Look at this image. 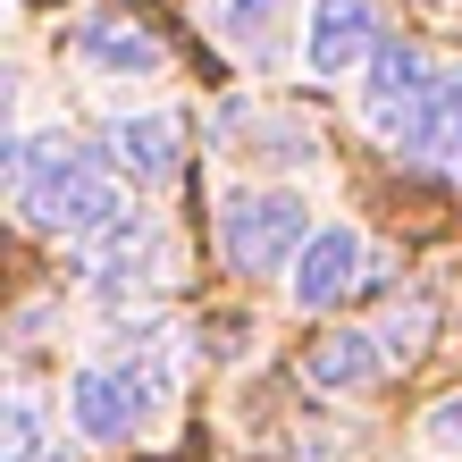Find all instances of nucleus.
Instances as JSON below:
<instances>
[{
    "instance_id": "7ed1b4c3",
    "label": "nucleus",
    "mask_w": 462,
    "mask_h": 462,
    "mask_svg": "<svg viewBox=\"0 0 462 462\" xmlns=\"http://www.w3.org/2000/svg\"><path fill=\"white\" fill-rule=\"evenodd\" d=\"M17 210L42 236H76V244H85V236L110 227L126 202H118V169H110V160H101V152H76L60 177H42L34 194H17Z\"/></svg>"
},
{
    "instance_id": "6e6552de",
    "label": "nucleus",
    "mask_w": 462,
    "mask_h": 462,
    "mask_svg": "<svg viewBox=\"0 0 462 462\" xmlns=\"http://www.w3.org/2000/svg\"><path fill=\"white\" fill-rule=\"evenodd\" d=\"M68 51H76L93 76H152V68H160V34H152V25H134V9L85 17V25L68 34Z\"/></svg>"
},
{
    "instance_id": "0eeeda50",
    "label": "nucleus",
    "mask_w": 462,
    "mask_h": 462,
    "mask_svg": "<svg viewBox=\"0 0 462 462\" xmlns=\"http://www.w3.org/2000/svg\"><path fill=\"white\" fill-rule=\"evenodd\" d=\"M370 51H378V9L370 0H311V34H303L311 76H353Z\"/></svg>"
},
{
    "instance_id": "ddd939ff",
    "label": "nucleus",
    "mask_w": 462,
    "mask_h": 462,
    "mask_svg": "<svg viewBox=\"0 0 462 462\" xmlns=\"http://www.w3.org/2000/svg\"><path fill=\"white\" fill-rule=\"evenodd\" d=\"M429 328H438V311L412 294V303H395V311H387V328H378V353H387L395 370H403V362H420V353H429Z\"/></svg>"
},
{
    "instance_id": "1a4fd4ad",
    "label": "nucleus",
    "mask_w": 462,
    "mask_h": 462,
    "mask_svg": "<svg viewBox=\"0 0 462 462\" xmlns=\"http://www.w3.org/2000/svg\"><path fill=\"white\" fill-rule=\"evenodd\" d=\"M395 152L462 185V76H438V93H429V101H420V118L395 134Z\"/></svg>"
},
{
    "instance_id": "9b49d317",
    "label": "nucleus",
    "mask_w": 462,
    "mask_h": 462,
    "mask_svg": "<svg viewBox=\"0 0 462 462\" xmlns=\"http://www.w3.org/2000/svg\"><path fill=\"white\" fill-rule=\"evenodd\" d=\"M286 17H294V0H210V34L253 51V60H269L286 42Z\"/></svg>"
},
{
    "instance_id": "f03ea898",
    "label": "nucleus",
    "mask_w": 462,
    "mask_h": 462,
    "mask_svg": "<svg viewBox=\"0 0 462 462\" xmlns=\"http://www.w3.org/2000/svg\"><path fill=\"white\" fill-rule=\"evenodd\" d=\"M160 387H169V370H160V362H110V370H76V378H68V420L85 429L93 446H126L134 429H143V412L160 403Z\"/></svg>"
},
{
    "instance_id": "2eb2a0df",
    "label": "nucleus",
    "mask_w": 462,
    "mask_h": 462,
    "mask_svg": "<svg viewBox=\"0 0 462 462\" xmlns=\"http://www.w3.org/2000/svg\"><path fill=\"white\" fill-rule=\"evenodd\" d=\"M429 446H438V454H462V395H446L438 412H429Z\"/></svg>"
},
{
    "instance_id": "f8f14e48",
    "label": "nucleus",
    "mask_w": 462,
    "mask_h": 462,
    "mask_svg": "<svg viewBox=\"0 0 462 462\" xmlns=\"http://www.w3.org/2000/svg\"><path fill=\"white\" fill-rule=\"evenodd\" d=\"M134 253H160V227H152V210H118L101 236H85V269L101 286H118L126 269H134Z\"/></svg>"
},
{
    "instance_id": "4468645a",
    "label": "nucleus",
    "mask_w": 462,
    "mask_h": 462,
    "mask_svg": "<svg viewBox=\"0 0 462 462\" xmlns=\"http://www.w3.org/2000/svg\"><path fill=\"white\" fill-rule=\"evenodd\" d=\"M0 462H42V403H9L0 412Z\"/></svg>"
},
{
    "instance_id": "423d86ee",
    "label": "nucleus",
    "mask_w": 462,
    "mask_h": 462,
    "mask_svg": "<svg viewBox=\"0 0 462 462\" xmlns=\"http://www.w3.org/2000/svg\"><path fill=\"white\" fill-rule=\"evenodd\" d=\"M101 160L126 177V185H160L185 169V126L169 110H143V118H110V134H101Z\"/></svg>"
},
{
    "instance_id": "20e7f679",
    "label": "nucleus",
    "mask_w": 462,
    "mask_h": 462,
    "mask_svg": "<svg viewBox=\"0 0 462 462\" xmlns=\"http://www.w3.org/2000/svg\"><path fill=\"white\" fill-rule=\"evenodd\" d=\"M429 93H438V68H429V60H420L412 42H378V51H370L362 118H370L378 134H387V143H395V134H403V126L420 118V101H429Z\"/></svg>"
},
{
    "instance_id": "9d476101",
    "label": "nucleus",
    "mask_w": 462,
    "mask_h": 462,
    "mask_svg": "<svg viewBox=\"0 0 462 462\" xmlns=\"http://www.w3.org/2000/svg\"><path fill=\"white\" fill-rule=\"evenodd\" d=\"M378 370H387V353H378V337H362V328H328L303 353V378L319 395H362Z\"/></svg>"
},
{
    "instance_id": "f257e3e1",
    "label": "nucleus",
    "mask_w": 462,
    "mask_h": 462,
    "mask_svg": "<svg viewBox=\"0 0 462 462\" xmlns=\"http://www.w3.org/2000/svg\"><path fill=\"white\" fill-rule=\"evenodd\" d=\"M311 244V210L303 194H236L219 210V253L236 278H286Z\"/></svg>"
},
{
    "instance_id": "39448f33",
    "label": "nucleus",
    "mask_w": 462,
    "mask_h": 462,
    "mask_svg": "<svg viewBox=\"0 0 462 462\" xmlns=\"http://www.w3.org/2000/svg\"><path fill=\"white\" fill-rule=\"evenodd\" d=\"M353 286H362V236H353L345 219L311 227L303 261L286 269V294H294V311H337V303H345Z\"/></svg>"
}]
</instances>
